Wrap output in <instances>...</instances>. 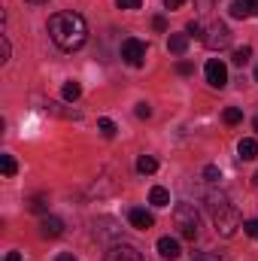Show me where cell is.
<instances>
[{
	"instance_id": "cell-7",
	"label": "cell",
	"mask_w": 258,
	"mask_h": 261,
	"mask_svg": "<svg viewBox=\"0 0 258 261\" xmlns=\"http://www.w3.org/2000/svg\"><path fill=\"white\" fill-rule=\"evenodd\" d=\"M104 261H146V258H143V252H140L137 246H131V243H113Z\"/></svg>"
},
{
	"instance_id": "cell-28",
	"label": "cell",
	"mask_w": 258,
	"mask_h": 261,
	"mask_svg": "<svg viewBox=\"0 0 258 261\" xmlns=\"http://www.w3.org/2000/svg\"><path fill=\"white\" fill-rule=\"evenodd\" d=\"M243 231H246L249 237H255V240H258V219H249V222L243 225Z\"/></svg>"
},
{
	"instance_id": "cell-12",
	"label": "cell",
	"mask_w": 258,
	"mask_h": 261,
	"mask_svg": "<svg viewBox=\"0 0 258 261\" xmlns=\"http://www.w3.org/2000/svg\"><path fill=\"white\" fill-rule=\"evenodd\" d=\"M94 234H97L100 240H113V237H122V228H116L113 219H97V222H94Z\"/></svg>"
},
{
	"instance_id": "cell-33",
	"label": "cell",
	"mask_w": 258,
	"mask_h": 261,
	"mask_svg": "<svg viewBox=\"0 0 258 261\" xmlns=\"http://www.w3.org/2000/svg\"><path fill=\"white\" fill-rule=\"evenodd\" d=\"M55 261H76V255H70V252H58Z\"/></svg>"
},
{
	"instance_id": "cell-20",
	"label": "cell",
	"mask_w": 258,
	"mask_h": 261,
	"mask_svg": "<svg viewBox=\"0 0 258 261\" xmlns=\"http://www.w3.org/2000/svg\"><path fill=\"white\" fill-rule=\"evenodd\" d=\"M222 119H225V125H240V122H243V110H237V107H228V110L222 113Z\"/></svg>"
},
{
	"instance_id": "cell-26",
	"label": "cell",
	"mask_w": 258,
	"mask_h": 261,
	"mask_svg": "<svg viewBox=\"0 0 258 261\" xmlns=\"http://www.w3.org/2000/svg\"><path fill=\"white\" fill-rule=\"evenodd\" d=\"M176 73H179V76H192L194 73L192 61H183V58H179V61H176Z\"/></svg>"
},
{
	"instance_id": "cell-4",
	"label": "cell",
	"mask_w": 258,
	"mask_h": 261,
	"mask_svg": "<svg viewBox=\"0 0 258 261\" xmlns=\"http://www.w3.org/2000/svg\"><path fill=\"white\" fill-rule=\"evenodd\" d=\"M203 46H207L210 52L228 49V46H231V28H228L225 21H213V24L207 28V34H203Z\"/></svg>"
},
{
	"instance_id": "cell-37",
	"label": "cell",
	"mask_w": 258,
	"mask_h": 261,
	"mask_svg": "<svg viewBox=\"0 0 258 261\" xmlns=\"http://www.w3.org/2000/svg\"><path fill=\"white\" fill-rule=\"evenodd\" d=\"M252 186H258V173H255V176H252Z\"/></svg>"
},
{
	"instance_id": "cell-11",
	"label": "cell",
	"mask_w": 258,
	"mask_h": 261,
	"mask_svg": "<svg viewBox=\"0 0 258 261\" xmlns=\"http://www.w3.org/2000/svg\"><path fill=\"white\" fill-rule=\"evenodd\" d=\"M40 234H43V237H61V234H64V222H61L58 216H43Z\"/></svg>"
},
{
	"instance_id": "cell-23",
	"label": "cell",
	"mask_w": 258,
	"mask_h": 261,
	"mask_svg": "<svg viewBox=\"0 0 258 261\" xmlns=\"http://www.w3.org/2000/svg\"><path fill=\"white\" fill-rule=\"evenodd\" d=\"M249 58H252V49H249V46H243V49H237V52H234V58H231V61H234L237 67H243V64H249Z\"/></svg>"
},
{
	"instance_id": "cell-2",
	"label": "cell",
	"mask_w": 258,
	"mask_h": 261,
	"mask_svg": "<svg viewBox=\"0 0 258 261\" xmlns=\"http://www.w3.org/2000/svg\"><path fill=\"white\" fill-rule=\"evenodd\" d=\"M173 225H176V231H179V237H186V240H197V234H200V216H197V210H194V203H176V210H173Z\"/></svg>"
},
{
	"instance_id": "cell-1",
	"label": "cell",
	"mask_w": 258,
	"mask_h": 261,
	"mask_svg": "<svg viewBox=\"0 0 258 261\" xmlns=\"http://www.w3.org/2000/svg\"><path fill=\"white\" fill-rule=\"evenodd\" d=\"M49 37L58 49L64 52H76L85 46L88 40V24L79 12H55L49 18Z\"/></svg>"
},
{
	"instance_id": "cell-38",
	"label": "cell",
	"mask_w": 258,
	"mask_h": 261,
	"mask_svg": "<svg viewBox=\"0 0 258 261\" xmlns=\"http://www.w3.org/2000/svg\"><path fill=\"white\" fill-rule=\"evenodd\" d=\"M255 82H258V67H255Z\"/></svg>"
},
{
	"instance_id": "cell-21",
	"label": "cell",
	"mask_w": 258,
	"mask_h": 261,
	"mask_svg": "<svg viewBox=\"0 0 258 261\" xmlns=\"http://www.w3.org/2000/svg\"><path fill=\"white\" fill-rule=\"evenodd\" d=\"M186 34H189V40H200V43H203V34H207V28H203V24H200V21H189V24H186Z\"/></svg>"
},
{
	"instance_id": "cell-6",
	"label": "cell",
	"mask_w": 258,
	"mask_h": 261,
	"mask_svg": "<svg viewBox=\"0 0 258 261\" xmlns=\"http://www.w3.org/2000/svg\"><path fill=\"white\" fill-rule=\"evenodd\" d=\"M203 73H207V82H210L213 88H225V85H228V67L222 64L219 58H210L207 67H203Z\"/></svg>"
},
{
	"instance_id": "cell-15",
	"label": "cell",
	"mask_w": 258,
	"mask_h": 261,
	"mask_svg": "<svg viewBox=\"0 0 258 261\" xmlns=\"http://www.w3.org/2000/svg\"><path fill=\"white\" fill-rule=\"evenodd\" d=\"M149 203H152V206H170V192H167L164 186H152Z\"/></svg>"
},
{
	"instance_id": "cell-35",
	"label": "cell",
	"mask_w": 258,
	"mask_h": 261,
	"mask_svg": "<svg viewBox=\"0 0 258 261\" xmlns=\"http://www.w3.org/2000/svg\"><path fill=\"white\" fill-rule=\"evenodd\" d=\"M28 3H49V0H28Z\"/></svg>"
},
{
	"instance_id": "cell-17",
	"label": "cell",
	"mask_w": 258,
	"mask_h": 261,
	"mask_svg": "<svg viewBox=\"0 0 258 261\" xmlns=\"http://www.w3.org/2000/svg\"><path fill=\"white\" fill-rule=\"evenodd\" d=\"M61 97H64L67 103H76V100L82 97V85H79V82H64V88H61Z\"/></svg>"
},
{
	"instance_id": "cell-19",
	"label": "cell",
	"mask_w": 258,
	"mask_h": 261,
	"mask_svg": "<svg viewBox=\"0 0 258 261\" xmlns=\"http://www.w3.org/2000/svg\"><path fill=\"white\" fill-rule=\"evenodd\" d=\"M0 170H3V176H6V179H9V176H15V170H18L15 158H12V155H0Z\"/></svg>"
},
{
	"instance_id": "cell-8",
	"label": "cell",
	"mask_w": 258,
	"mask_h": 261,
	"mask_svg": "<svg viewBox=\"0 0 258 261\" xmlns=\"http://www.w3.org/2000/svg\"><path fill=\"white\" fill-rule=\"evenodd\" d=\"M128 222H131V228H137V231H149L155 225V216L149 210H143V206H134L128 213Z\"/></svg>"
},
{
	"instance_id": "cell-25",
	"label": "cell",
	"mask_w": 258,
	"mask_h": 261,
	"mask_svg": "<svg viewBox=\"0 0 258 261\" xmlns=\"http://www.w3.org/2000/svg\"><path fill=\"white\" fill-rule=\"evenodd\" d=\"M97 128H100L104 137H116V122H113V119H100V122H97Z\"/></svg>"
},
{
	"instance_id": "cell-3",
	"label": "cell",
	"mask_w": 258,
	"mask_h": 261,
	"mask_svg": "<svg viewBox=\"0 0 258 261\" xmlns=\"http://www.w3.org/2000/svg\"><path fill=\"white\" fill-rule=\"evenodd\" d=\"M210 213H213V225H216V231H219L222 237H234L237 228L243 225V219H240V213H237V206H234L231 200L219 203V206L210 210Z\"/></svg>"
},
{
	"instance_id": "cell-24",
	"label": "cell",
	"mask_w": 258,
	"mask_h": 261,
	"mask_svg": "<svg viewBox=\"0 0 258 261\" xmlns=\"http://www.w3.org/2000/svg\"><path fill=\"white\" fill-rule=\"evenodd\" d=\"M28 206H31L34 213H46V210H49V197H46V195L31 197V203H28Z\"/></svg>"
},
{
	"instance_id": "cell-10",
	"label": "cell",
	"mask_w": 258,
	"mask_h": 261,
	"mask_svg": "<svg viewBox=\"0 0 258 261\" xmlns=\"http://www.w3.org/2000/svg\"><path fill=\"white\" fill-rule=\"evenodd\" d=\"M231 15L234 18H252V15H258V0H231Z\"/></svg>"
},
{
	"instance_id": "cell-22",
	"label": "cell",
	"mask_w": 258,
	"mask_h": 261,
	"mask_svg": "<svg viewBox=\"0 0 258 261\" xmlns=\"http://www.w3.org/2000/svg\"><path fill=\"white\" fill-rule=\"evenodd\" d=\"M203 179H207L210 186H219V179H222V170H219L216 164H207V167H203Z\"/></svg>"
},
{
	"instance_id": "cell-5",
	"label": "cell",
	"mask_w": 258,
	"mask_h": 261,
	"mask_svg": "<svg viewBox=\"0 0 258 261\" xmlns=\"http://www.w3.org/2000/svg\"><path fill=\"white\" fill-rule=\"evenodd\" d=\"M146 43L143 40H137V37H131V40H125L122 43V58H125V64L131 67H143V61H146Z\"/></svg>"
},
{
	"instance_id": "cell-29",
	"label": "cell",
	"mask_w": 258,
	"mask_h": 261,
	"mask_svg": "<svg viewBox=\"0 0 258 261\" xmlns=\"http://www.w3.org/2000/svg\"><path fill=\"white\" fill-rule=\"evenodd\" d=\"M152 116V107L149 103H137V119H149Z\"/></svg>"
},
{
	"instance_id": "cell-32",
	"label": "cell",
	"mask_w": 258,
	"mask_h": 261,
	"mask_svg": "<svg viewBox=\"0 0 258 261\" xmlns=\"http://www.w3.org/2000/svg\"><path fill=\"white\" fill-rule=\"evenodd\" d=\"M189 0H164V9H183Z\"/></svg>"
},
{
	"instance_id": "cell-36",
	"label": "cell",
	"mask_w": 258,
	"mask_h": 261,
	"mask_svg": "<svg viewBox=\"0 0 258 261\" xmlns=\"http://www.w3.org/2000/svg\"><path fill=\"white\" fill-rule=\"evenodd\" d=\"M252 128H255V134H258V116H255V122H252Z\"/></svg>"
},
{
	"instance_id": "cell-30",
	"label": "cell",
	"mask_w": 258,
	"mask_h": 261,
	"mask_svg": "<svg viewBox=\"0 0 258 261\" xmlns=\"http://www.w3.org/2000/svg\"><path fill=\"white\" fill-rule=\"evenodd\" d=\"M119 9H140V0H116Z\"/></svg>"
},
{
	"instance_id": "cell-18",
	"label": "cell",
	"mask_w": 258,
	"mask_h": 261,
	"mask_svg": "<svg viewBox=\"0 0 258 261\" xmlns=\"http://www.w3.org/2000/svg\"><path fill=\"white\" fill-rule=\"evenodd\" d=\"M137 170H140L143 176H149V173L158 170V161H155L152 155H140V158H137Z\"/></svg>"
},
{
	"instance_id": "cell-9",
	"label": "cell",
	"mask_w": 258,
	"mask_h": 261,
	"mask_svg": "<svg viewBox=\"0 0 258 261\" xmlns=\"http://www.w3.org/2000/svg\"><path fill=\"white\" fill-rule=\"evenodd\" d=\"M158 255L161 258H167V261H176L179 255H183V249H179V240L176 237H158Z\"/></svg>"
},
{
	"instance_id": "cell-16",
	"label": "cell",
	"mask_w": 258,
	"mask_h": 261,
	"mask_svg": "<svg viewBox=\"0 0 258 261\" xmlns=\"http://www.w3.org/2000/svg\"><path fill=\"white\" fill-rule=\"evenodd\" d=\"M192 261H228L225 252H216V249H194Z\"/></svg>"
},
{
	"instance_id": "cell-27",
	"label": "cell",
	"mask_w": 258,
	"mask_h": 261,
	"mask_svg": "<svg viewBox=\"0 0 258 261\" xmlns=\"http://www.w3.org/2000/svg\"><path fill=\"white\" fill-rule=\"evenodd\" d=\"M9 52H12V46H9V37L3 34L0 37V55H3V61H9Z\"/></svg>"
},
{
	"instance_id": "cell-14",
	"label": "cell",
	"mask_w": 258,
	"mask_h": 261,
	"mask_svg": "<svg viewBox=\"0 0 258 261\" xmlns=\"http://www.w3.org/2000/svg\"><path fill=\"white\" fill-rule=\"evenodd\" d=\"M167 49H170L173 55H186V49H189V34H170Z\"/></svg>"
},
{
	"instance_id": "cell-13",
	"label": "cell",
	"mask_w": 258,
	"mask_h": 261,
	"mask_svg": "<svg viewBox=\"0 0 258 261\" xmlns=\"http://www.w3.org/2000/svg\"><path fill=\"white\" fill-rule=\"evenodd\" d=\"M237 155H240L243 161H255V158H258V140L243 137V140L237 143Z\"/></svg>"
},
{
	"instance_id": "cell-34",
	"label": "cell",
	"mask_w": 258,
	"mask_h": 261,
	"mask_svg": "<svg viewBox=\"0 0 258 261\" xmlns=\"http://www.w3.org/2000/svg\"><path fill=\"white\" fill-rule=\"evenodd\" d=\"M3 261H21V255H18V252H9V255H6Z\"/></svg>"
},
{
	"instance_id": "cell-31",
	"label": "cell",
	"mask_w": 258,
	"mask_h": 261,
	"mask_svg": "<svg viewBox=\"0 0 258 261\" xmlns=\"http://www.w3.org/2000/svg\"><path fill=\"white\" fill-rule=\"evenodd\" d=\"M152 28H155V31H167V18H164V15H155V18H152Z\"/></svg>"
}]
</instances>
